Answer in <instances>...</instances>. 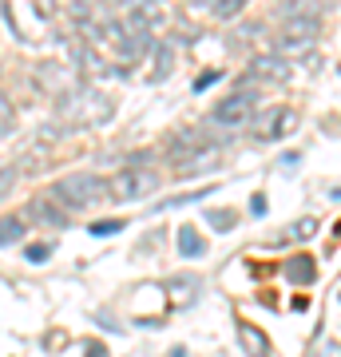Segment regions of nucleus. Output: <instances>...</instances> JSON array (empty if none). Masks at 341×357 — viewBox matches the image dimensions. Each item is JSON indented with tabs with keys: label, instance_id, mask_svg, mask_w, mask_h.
<instances>
[{
	"label": "nucleus",
	"instance_id": "f257e3e1",
	"mask_svg": "<svg viewBox=\"0 0 341 357\" xmlns=\"http://www.w3.org/2000/svg\"><path fill=\"white\" fill-rule=\"evenodd\" d=\"M56 112H60V119H63V123H72V128H100V123L112 119L115 103L107 100L103 91L79 84V88L63 91L60 100H56Z\"/></svg>",
	"mask_w": 341,
	"mask_h": 357
},
{
	"label": "nucleus",
	"instance_id": "f03ea898",
	"mask_svg": "<svg viewBox=\"0 0 341 357\" xmlns=\"http://www.w3.org/2000/svg\"><path fill=\"white\" fill-rule=\"evenodd\" d=\"M52 199L60 203L63 215L88 211V206H96V203L107 199V178H100V175H68V178H60V183L52 187Z\"/></svg>",
	"mask_w": 341,
	"mask_h": 357
},
{
	"label": "nucleus",
	"instance_id": "7ed1b4c3",
	"mask_svg": "<svg viewBox=\"0 0 341 357\" xmlns=\"http://www.w3.org/2000/svg\"><path fill=\"white\" fill-rule=\"evenodd\" d=\"M159 187V175L155 171H135V167H123L115 178H107V195L119 199V203H135V199H147V195Z\"/></svg>",
	"mask_w": 341,
	"mask_h": 357
},
{
	"label": "nucleus",
	"instance_id": "20e7f679",
	"mask_svg": "<svg viewBox=\"0 0 341 357\" xmlns=\"http://www.w3.org/2000/svg\"><path fill=\"white\" fill-rule=\"evenodd\" d=\"M254 107H258V91H234V96H227L211 112L206 123H215V128H242V123H250Z\"/></svg>",
	"mask_w": 341,
	"mask_h": 357
},
{
	"label": "nucleus",
	"instance_id": "39448f33",
	"mask_svg": "<svg viewBox=\"0 0 341 357\" xmlns=\"http://www.w3.org/2000/svg\"><path fill=\"white\" fill-rule=\"evenodd\" d=\"M294 128H298V115H294V107L274 103V107H266V112H262L258 128H254V135H258L262 143H274V139H286Z\"/></svg>",
	"mask_w": 341,
	"mask_h": 357
},
{
	"label": "nucleus",
	"instance_id": "423d86ee",
	"mask_svg": "<svg viewBox=\"0 0 341 357\" xmlns=\"http://www.w3.org/2000/svg\"><path fill=\"white\" fill-rule=\"evenodd\" d=\"M72 79H76V72H72L68 64H56V60H48V64L36 68V84L48 91V96H56V100H60L63 91H72Z\"/></svg>",
	"mask_w": 341,
	"mask_h": 357
},
{
	"label": "nucleus",
	"instance_id": "0eeeda50",
	"mask_svg": "<svg viewBox=\"0 0 341 357\" xmlns=\"http://www.w3.org/2000/svg\"><path fill=\"white\" fill-rule=\"evenodd\" d=\"M72 72L84 79H107L112 76V68L100 60V52L88 48V44H76V60H72Z\"/></svg>",
	"mask_w": 341,
	"mask_h": 357
},
{
	"label": "nucleus",
	"instance_id": "6e6552de",
	"mask_svg": "<svg viewBox=\"0 0 341 357\" xmlns=\"http://www.w3.org/2000/svg\"><path fill=\"white\" fill-rule=\"evenodd\" d=\"M250 76H262V79H274V84H286L294 76V68L282 60V56H254L250 60Z\"/></svg>",
	"mask_w": 341,
	"mask_h": 357
},
{
	"label": "nucleus",
	"instance_id": "1a4fd4ad",
	"mask_svg": "<svg viewBox=\"0 0 341 357\" xmlns=\"http://www.w3.org/2000/svg\"><path fill=\"white\" fill-rule=\"evenodd\" d=\"M167 294H171V306L175 310H187L195 298H199V278H190V274H179V278L167 282Z\"/></svg>",
	"mask_w": 341,
	"mask_h": 357
},
{
	"label": "nucleus",
	"instance_id": "9d476101",
	"mask_svg": "<svg viewBox=\"0 0 341 357\" xmlns=\"http://www.w3.org/2000/svg\"><path fill=\"white\" fill-rule=\"evenodd\" d=\"M286 278L294 282V286H314L317 282V266L310 255H294L290 262H286Z\"/></svg>",
	"mask_w": 341,
	"mask_h": 357
},
{
	"label": "nucleus",
	"instance_id": "9b49d317",
	"mask_svg": "<svg viewBox=\"0 0 341 357\" xmlns=\"http://www.w3.org/2000/svg\"><path fill=\"white\" fill-rule=\"evenodd\" d=\"M238 337H242V349L246 357H270V342H266V333L250 321H238Z\"/></svg>",
	"mask_w": 341,
	"mask_h": 357
},
{
	"label": "nucleus",
	"instance_id": "f8f14e48",
	"mask_svg": "<svg viewBox=\"0 0 341 357\" xmlns=\"http://www.w3.org/2000/svg\"><path fill=\"white\" fill-rule=\"evenodd\" d=\"M171 72H175V48H171V44H159V48H155V68L147 72V79H151V84H163Z\"/></svg>",
	"mask_w": 341,
	"mask_h": 357
},
{
	"label": "nucleus",
	"instance_id": "ddd939ff",
	"mask_svg": "<svg viewBox=\"0 0 341 357\" xmlns=\"http://www.w3.org/2000/svg\"><path fill=\"white\" fill-rule=\"evenodd\" d=\"M179 255L183 258H202L206 255V238L195 227H179Z\"/></svg>",
	"mask_w": 341,
	"mask_h": 357
},
{
	"label": "nucleus",
	"instance_id": "4468645a",
	"mask_svg": "<svg viewBox=\"0 0 341 357\" xmlns=\"http://www.w3.org/2000/svg\"><path fill=\"white\" fill-rule=\"evenodd\" d=\"M16 238H24V218H4L0 222V246L16 243Z\"/></svg>",
	"mask_w": 341,
	"mask_h": 357
},
{
	"label": "nucleus",
	"instance_id": "2eb2a0df",
	"mask_svg": "<svg viewBox=\"0 0 341 357\" xmlns=\"http://www.w3.org/2000/svg\"><path fill=\"white\" fill-rule=\"evenodd\" d=\"M32 211H36V215H48V222H56V227L68 222V215H63L60 206H52V199H32Z\"/></svg>",
	"mask_w": 341,
	"mask_h": 357
},
{
	"label": "nucleus",
	"instance_id": "dca6fc26",
	"mask_svg": "<svg viewBox=\"0 0 341 357\" xmlns=\"http://www.w3.org/2000/svg\"><path fill=\"white\" fill-rule=\"evenodd\" d=\"M13 128H16V107L8 103V96L0 91V135H8Z\"/></svg>",
	"mask_w": 341,
	"mask_h": 357
},
{
	"label": "nucleus",
	"instance_id": "f3484780",
	"mask_svg": "<svg viewBox=\"0 0 341 357\" xmlns=\"http://www.w3.org/2000/svg\"><path fill=\"white\" fill-rule=\"evenodd\" d=\"M242 4H246V0H215V4H211V13H215L218 20H230V16L242 13Z\"/></svg>",
	"mask_w": 341,
	"mask_h": 357
},
{
	"label": "nucleus",
	"instance_id": "a211bd4d",
	"mask_svg": "<svg viewBox=\"0 0 341 357\" xmlns=\"http://www.w3.org/2000/svg\"><path fill=\"white\" fill-rule=\"evenodd\" d=\"M206 222H211L215 230H234L238 215H234V211H211V215H206Z\"/></svg>",
	"mask_w": 341,
	"mask_h": 357
},
{
	"label": "nucleus",
	"instance_id": "6ab92c4d",
	"mask_svg": "<svg viewBox=\"0 0 341 357\" xmlns=\"http://www.w3.org/2000/svg\"><path fill=\"white\" fill-rule=\"evenodd\" d=\"M211 191H215V187H199V191H190V195H179V199H167V203H163V211H167V206H187V203H199V199H206Z\"/></svg>",
	"mask_w": 341,
	"mask_h": 357
},
{
	"label": "nucleus",
	"instance_id": "aec40b11",
	"mask_svg": "<svg viewBox=\"0 0 341 357\" xmlns=\"http://www.w3.org/2000/svg\"><path fill=\"white\" fill-rule=\"evenodd\" d=\"M24 258H28V262H48V258H52V246H48V243L28 246V250H24Z\"/></svg>",
	"mask_w": 341,
	"mask_h": 357
},
{
	"label": "nucleus",
	"instance_id": "412c9836",
	"mask_svg": "<svg viewBox=\"0 0 341 357\" xmlns=\"http://www.w3.org/2000/svg\"><path fill=\"white\" fill-rule=\"evenodd\" d=\"M91 234H119L123 230V218H112V222H91Z\"/></svg>",
	"mask_w": 341,
	"mask_h": 357
},
{
	"label": "nucleus",
	"instance_id": "4be33fe9",
	"mask_svg": "<svg viewBox=\"0 0 341 357\" xmlns=\"http://www.w3.org/2000/svg\"><path fill=\"white\" fill-rule=\"evenodd\" d=\"M294 238H310V234H317V218H302L298 227H290Z\"/></svg>",
	"mask_w": 341,
	"mask_h": 357
},
{
	"label": "nucleus",
	"instance_id": "5701e85b",
	"mask_svg": "<svg viewBox=\"0 0 341 357\" xmlns=\"http://www.w3.org/2000/svg\"><path fill=\"white\" fill-rule=\"evenodd\" d=\"M13 183H16V171H13V167H0V199H8Z\"/></svg>",
	"mask_w": 341,
	"mask_h": 357
},
{
	"label": "nucleus",
	"instance_id": "b1692460",
	"mask_svg": "<svg viewBox=\"0 0 341 357\" xmlns=\"http://www.w3.org/2000/svg\"><path fill=\"white\" fill-rule=\"evenodd\" d=\"M215 79H218V72H206V76H202V79H195V91L211 88V84H215Z\"/></svg>",
	"mask_w": 341,
	"mask_h": 357
},
{
	"label": "nucleus",
	"instance_id": "393cba45",
	"mask_svg": "<svg viewBox=\"0 0 341 357\" xmlns=\"http://www.w3.org/2000/svg\"><path fill=\"white\" fill-rule=\"evenodd\" d=\"M84 345H88V349H84V357H103V354H107V349H103V345H96V342H84Z\"/></svg>",
	"mask_w": 341,
	"mask_h": 357
},
{
	"label": "nucleus",
	"instance_id": "a878e982",
	"mask_svg": "<svg viewBox=\"0 0 341 357\" xmlns=\"http://www.w3.org/2000/svg\"><path fill=\"white\" fill-rule=\"evenodd\" d=\"M250 206H254V215H266V199H262V195H254Z\"/></svg>",
	"mask_w": 341,
	"mask_h": 357
},
{
	"label": "nucleus",
	"instance_id": "bb28decb",
	"mask_svg": "<svg viewBox=\"0 0 341 357\" xmlns=\"http://www.w3.org/2000/svg\"><path fill=\"white\" fill-rule=\"evenodd\" d=\"M190 4H195V8H199V4H202V8H211V4H215V0H190Z\"/></svg>",
	"mask_w": 341,
	"mask_h": 357
},
{
	"label": "nucleus",
	"instance_id": "cd10ccee",
	"mask_svg": "<svg viewBox=\"0 0 341 357\" xmlns=\"http://www.w3.org/2000/svg\"><path fill=\"white\" fill-rule=\"evenodd\" d=\"M314 357H333V345H329V349H317Z\"/></svg>",
	"mask_w": 341,
	"mask_h": 357
}]
</instances>
